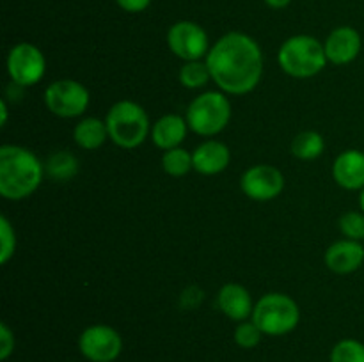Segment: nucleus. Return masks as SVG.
Listing matches in <instances>:
<instances>
[{
    "instance_id": "1",
    "label": "nucleus",
    "mask_w": 364,
    "mask_h": 362,
    "mask_svg": "<svg viewBox=\"0 0 364 362\" xmlns=\"http://www.w3.org/2000/svg\"><path fill=\"white\" fill-rule=\"evenodd\" d=\"M205 60L212 80L226 94H247L262 80V48L244 32H228L217 39Z\"/></svg>"
},
{
    "instance_id": "2",
    "label": "nucleus",
    "mask_w": 364,
    "mask_h": 362,
    "mask_svg": "<svg viewBox=\"0 0 364 362\" xmlns=\"http://www.w3.org/2000/svg\"><path fill=\"white\" fill-rule=\"evenodd\" d=\"M45 174L41 160L27 148L4 144L0 148V195L23 201L39 188Z\"/></svg>"
},
{
    "instance_id": "3",
    "label": "nucleus",
    "mask_w": 364,
    "mask_h": 362,
    "mask_svg": "<svg viewBox=\"0 0 364 362\" xmlns=\"http://www.w3.org/2000/svg\"><path fill=\"white\" fill-rule=\"evenodd\" d=\"M281 70L294 78H311L326 67L327 55L323 43L308 34L291 35L277 52Z\"/></svg>"
},
{
    "instance_id": "4",
    "label": "nucleus",
    "mask_w": 364,
    "mask_h": 362,
    "mask_svg": "<svg viewBox=\"0 0 364 362\" xmlns=\"http://www.w3.org/2000/svg\"><path fill=\"white\" fill-rule=\"evenodd\" d=\"M110 141L123 149H135L151 133V124L146 110L139 103L117 102L105 117Z\"/></svg>"
},
{
    "instance_id": "5",
    "label": "nucleus",
    "mask_w": 364,
    "mask_h": 362,
    "mask_svg": "<svg viewBox=\"0 0 364 362\" xmlns=\"http://www.w3.org/2000/svg\"><path fill=\"white\" fill-rule=\"evenodd\" d=\"M251 322L265 336H284L297 329L301 322V309L288 295L267 293L256 302Z\"/></svg>"
},
{
    "instance_id": "6",
    "label": "nucleus",
    "mask_w": 364,
    "mask_h": 362,
    "mask_svg": "<svg viewBox=\"0 0 364 362\" xmlns=\"http://www.w3.org/2000/svg\"><path fill=\"white\" fill-rule=\"evenodd\" d=\"M185 119L194 133L201 137H213L230 124L231 103L223 92H203L191 102Z\"/></svg>"
},
{
    "instance_id": "7",
    "label": "nucleus",
    "mask_w": 364,
    "mask_h": 362,
    "mask_svg": "<svg viewBox=\"0 0 364 362\" xmlns=\"http://www.w3.org/2000/svg\"><path fill=\"white\" fill-rule=\"evenodd\" d=\"M89 91L80 82L63 78L50 84L45 91L46 109L59 117H78L89 106Z\"/></svg>"
},
{
    "instance_id": "8",
    "label": "nucleus",
    "mask_w": 364,
    "mask_h": 362,
    "mask_svg": "<svg viewBox=\"0 0 364 362\" xmlns=\"http://www.w3.org/2000/svg\"><path fill=\"white\" fill-rule=\"evenodd\" d=\"M46 71V60L41 50L31 43H18L7 55V73L14 85L28 87L41 82Z\"/></svg>"
},
{
    "instance_id": "9",
    "label": "nucleus",
    "mask_w": 364,
    "mask_h": 362,
    "mask_svg": "<svg viewBox=\"0 0 364 362\" xmlns=\"http://www.w3.org/2000/svg\"><path fill=\"white\" fill-rule=\"evenodd\" d=\"M167 45L171 52L181 60H201L203 57L208 55L210 41L208 34L201 25L194 21L181 20L176 21L167 32Z\"/></svg>"
},
{
    "instance_id": "10",
    "label": "nucleus",
    "mask_w": 364,
    "mask_h": 362,
    "mask_svg": "<svg viewBox=\"0 0 364 362\" xmlns=\"http://www.w3.org/2000/svg\"><path fill=\"white\" fill-rule=\"evenodd\" d=\"M78 350L91 362H114L123 350V339L112 327L91 325L78 337Z\"/></svg>"
},
{
    "instance_id": "11",
    "label": "nucleus",
    "mask_w": 364,
    "mask_h": 362,
    "mask_svg": "<svg viewBox=\"0 0 364 362\" xmlns=\"http://www.w3.org/2000/svg\"><path fill=\"white\" fill-rule=\"evenodd\" d=\"M240 188L252 201H272L283 192L284 176L277 167L259 163L242 174Z\"/></svg>"
},
{
    "instance_id": "12",
    "label": "nucleus",
    "mask_w": 364,
    "mask_h": 362,
    "mask_svg": "<svg viewBox=\"0 0 364 362\" xmlns=\"http://www.w3.org/2000/svg\"><path fill=\"white\" fill-rule=\"evenodd\" d=\"M361 34L352 27H338L323 43L327 60L336 66L350 64L361 52Z\"/></svg>"
},
{
    "instance_id": "13",
    "label": "nucleus",
    "mask_w": 364,
    "mask_h": 362,
    "mask_svg": "<svg viewBox=\"0 0 364 362\" xmlns=\"http://www.w3.org/2000/svg\"><path fill=\"white\" fill-rule=\"evenodd\" d=\"M364 263V245L355 240H340L331 245L326 252V265L331 272L352 273L359 270Z\"/></svg>"
},
{
    "instance_id": "14",
    "label": "nucleus",
    "mask_w": 364,
    "mask_h": 362,
    "mask_svg": "<svg viewBox=\"0 0 364 362\" xmlns=\"http://www.w3.org/2000/svg\"><path fill=\"white\" fill-rule=\"evenodd\" d=\"M333 177L345 190H363L364 153L359 149H347L338 155L333 163Z\"/></svg>"
},
{
    "instance_id": "15",
    "label": "nucleus",
    "mask_w": 364,
    "mask_h": 362,
    "mask_svg": "<svg viewBox=\"0 0 364 362\" xmlns=\"http://www.w3.org/2000/svg\"><path fill=\"white\" fill-rule=\"evenodd\" d=\"M217 304H219L220 311L233 322H245L255 311L251 293L237 283L224 284L220 287L219 295H217Z\"/></svg>"
},
{
    "instance_id": "16",
    "label": "nucleus",
    "mask_w": 364,
    "mask_h": 362,
    "mask_svg": "<svg viewBox=\"0 0 364 362\" xmlns=\"http://www.w3.org/2000/svg\"><path fill=\"white\" fill-rule=\"evenodd\" d=\"M192 160H194V170L205 176H213L223 172L230 165L231 153L224 142L206 141L194 149Z\"/></svg>"
},
{
    "instance_id": "17",
    "label": "nucleus",
    "mask_w": 364,
    "mask_h": 362,
    "mask_svg": "<svg viewBox=\"0 0 364 362\" xmlns=\"http://www.w3.org/2000/svg\"><path fill=\"white\" fill-rule=\"evenodd\" d=\"M187 130L188 123L185 117L178 114H167L151 126V141L156 148L167 151V149L178 148L185 141Z\"/></svg>"
},
{
    "instance_id": "18",
    "label": "nucleus",
    "mask_w": 364,
    "mask_h": 362,
    "mask_svg": "<svg viewBox=\"0 0 364 362\" xmlns=\"http://www.w3.org/2000/svg\"><path fill=\"white\" fill-rule=\"evenodd\" d=\"M73 138L78 148L95 151L105 144L107 138H110L109 128H107L105 121L98 119V117H85L75 126Z\"/></svg>"
},
{
    "instance_id": "19",
    "label": "nucleus",
    "mask_w": 364,
    "mask_h": 362,
    "mask_svg": "<svg viewBox=\"0 0 364 362\" xmlns=\"http://www.w3.org/2000/svg\"><path fill=\"white\" fill-rule=\"evenodd\" d=\"M78 160L70 151H55L45 162V174L53 181H70L77 176Z\"/></svg>"
},
{
    "instance_id": "20",
    "label": "nucleus",
    "mask_w": 364,
    "mask_h": 362,
    "mask_svg": "<svg viewBox=\"0 0 364 362\" xmlns=\"http://www.w3.org/2000/svg\"><path fill=\"white\" fill-rule=\"evenodd\" d=\"M326 149V141L318 131H302L291 142V153L301 160H315Z\"/></svg>"
},
{
    "instance_id": "21",
    "label": "nucleus",
    "mask_w": 364,
    "mask_h": 362,
    "mask_svg": "<svg viewBox=\"0 0 364 362\" xmlns=\"http://www.w3.org/2000/svg\"><path fill=\"white\" fill-rule=\"evenodd\" d=\"M162 167L169 176L180 177L191 172L194 169V160H192V153H188L183 148L167 149L162 156Z\"/></svg>"
},
{
    "instance_id": "22",
    "label": "nucleus",
    "mask_w": 364,
    "mask_h": 362,
    "mask_svg": "<svg viewBox=\"0 0 364 362\" xmlns=\"http://www.w3.org/2000/svg\"><path fill=\"white\" fill-rule=\"evenodd\" d=\"M212 80L206 60H188L180 70V84L187 89H201Z\"/></svg>"
},
{
    "instance_id": "23",
    "label": "nucleus",
    "mask_w": 364,
    "mask_h": 362,
    "mask_svg": "<svg viewBox=\"0 0 364 362\" xmlns=\"http://www.w3.org/2000/svg\"><path fill=\"white\" fill-rule=\"evenodd\" d=\"M331 362H364V344L358 339H341L331 351Z\"/></svg>"
},
{
    "instance_id": "24",
    "label": "nucleus",
    "mask_w": 364,
    "mask_h": 362,
    "mask_svg": "<svg viewBox=\"0 0 364 362\" xmlns=\"http://www.w3.org/2000/svg\"><path fill=\"white\" fill-rule=\"evenodd\" d=\"M340 231L347 240L361 241L364 240V213L347 212L340 219Z\"/></svg>"
},
{
    "instance_id": "25",
    "label": "nucleus",
    "mask_w": 364,
    "mask_h": 362,
    "mask_svg": "<svg viewBox=\"0 0 364 362\" xmlns=\"http://www.w3.org/2000/svg\"><path fill=\"white\" fill-rule=\"evenodd\" d=\"M16 252V233L6 216H0V263L7 265Z\"/></svg>"
},
{
    "instance_id": "26",
    "label": "nucleus",
    "mask_w": 364,
    "mask_h": 362,
    "mask_svg": "<svg viewBox=\"0 0 364 362\" xmlns=\"http://www.w3.org/2000/svg\"><path fill=\"white\" fill-rule=\"evenodd\" d=\"M262 336L263 332L252 322H240L235 329V343L240 348H245V350L258 346Z\"/></svg>"
},
{
    "instance_id": "27",
    "label": "nucleus",
    "mask_w": 364,
    "mask_h": 362,
    "mask_svg": "<svg viewBox=\"0 0 364 362\" xmlns=\"http://www.w3.org/2000/svg\"><path fill=\"white\" fill-rule=\"evenodd\" d=\"M14 351V334L6 323H0V358L7 361Z\"/></svg>"
},
{
    "instance_id": "28",
    "label": "nucleus",
    "mask_w": 364,
    "mask_h": 362,
    "mask_svg": "<svg viewBox=\"0 0 364 362\" xmlns=\"http://www.w3.org/2000/svg\"><path fill=\"white\" fill-rule=\"evenodd\" d=\"M116 2L127 13H141V11L148 9L151 0H116Z\"/></svg>"
},
{
    "instance_id": "29",
    "label": "nucleus",
    "mask_w": 364,
    "mask_h": 362,
    "mask_svg": "<svg viewBox=\"0 0 364 362\" xmlns=\"http://www.w3.org/2000/svg\"><path fill=\"white\" fill-rule=\"evenodd\" d=\"M7 112H9V109H7V102L6 99H2V102H0V126H6L7 124Z\"/></svg>"
},
{
    "instance_id": "30",
    "label": "nucleus",
    "mask_w": 364,
    "mask_h": 362,
    "mask_svg": "<svg viewBox=\"0 0 364 362\" xmlns=\"http://www.w3.org/2000/svg\"><path fill=\"white\" fill-rule=\"evenodd\" d=\"M290 2L291 0H265L267 6L272 7V9H284Z\"/></svg>"
},
{
    "instance_id": "31",
    "label": "nucleus",
    "mask_w": 364,
    "mask_h": 362,
    "mask_svg": "<svg viewBox=\"0 0 364 362\" xmlns=\"http://www.w3.org/2000/svg\"><path fill=\"white\" fill-rule=\"evenodd\" d=\"M359 206H361V212L364 213V188L361 190V195H359Z\"/></svg>"
}]
</instances>
